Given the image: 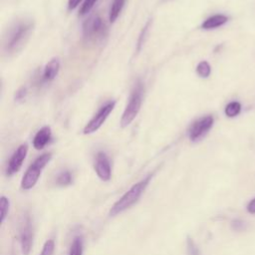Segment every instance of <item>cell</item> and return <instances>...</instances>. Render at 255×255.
Instances as JSON below:
<instances>
[{"instance_id":"obj_22","label":"cell","mask_w":255,"mask_h":255,"mask_svg":"<svg viewBox=\"0 0 255 255\" xmlns=\"http://www.w3.org/2000/svg\"><path fill=\"white\" fill-rule=\"evenodd\" d=\"M96 2H97V0H85L84 4L81 6V8L79 10V15L84 16V15L88 14L91 11V9L94 7Z\"/></svg>"},{"instance_id":"obj_9","label":"cell","mask_w":255,"mask_h":255,"mask_svg":"<svg viewBox=\"0 0 255 255\" xmlns=\"http://www.w3.org/2000/svg\"><path fill=\"white\" fill-rule=\"evenodd\" d=\"M95 170L97 175L104 181H108L112 176V168L108 155L104 151H99L96 155Z\"/></svg>"},{"instance_id":"obj_24","label":"cell","mask_w":255,"mask_h":255,"mask_svg":"<svg viewBox=\"0 0 255 255\" xmlns=\"http://www.w3.org/2000/svg\"><path fill=\"white\" fill-rule=\"evenodd\" d=\"M149 24H150V22L146 23V25L143 27V29H142V31H141V33L139 35V38H138V41H137V51L140 50V48H141V46H142V44L144 42V38H145V35H146L147 31H148Z\"/></svg>"},{"instance_id":"obj_4","label":"cell","mask_w":255,"mask_h":255,"mask_svg":"<svg viewBox=\"0 0 255 255\" xmlns=\"http://www.w3.org/2000/svg\"><path fill=\"white\" fill-rule=\"evenodd\" d=\"M51 157H52V154L50 152H46L34 160V162L28 167V169L26 170L22 178V181H21L22 189L28 190L35 186V184L37 183L41 175L43 168L50 161Z\"/></svg>"},{"instance_id":"obj_17","label":"cell","mask_w":255,"mask_h":255,"mask_svg":"<svg viewBox=\"0 0 255 255\" xmlns=\"http://www.w3.org/2000/svg\"><path fill=\"white\" fill-rule=\"evenodd\" d=\"M73 181V177H72V173L69 170H65L62 171L61 173L58 174L57 178H56V183L59 186H67L70 185Z\"/></svg>"},{"instance_id":"obj_16","label":"cell","mask_w":255,"mask_h":255,"mask_svg":"<svg viewBox=\"0 0 255 255\" xmlns=\"http://www.w3.org/2000/svg\"><path fill=\"white\" fill-rule=\"evenodd\" d=\"M241 111V105L238 102H230L229 104L226 105L224 113L228 118H234L237 115H239Z\"/></svg>"},{"instance_id":"obj_20","label":"cell","mask_w":255,"mask_h":255,"mask_svg":"<svg viewBox=\"0 0 255 255\" xmlns=\"http://www.w3.org/2000/svg\"><path fill=\"white\" fill-rule=\"evenodd\" d=\"M186 250H187V255H200V251L197 245L190 237H187V240H186Z\"/></svg>"},{"instance_id":"obj_19","label":"cell","mask_w":255,"mask_h":255,"mask_svg":"<svg viewBox=\"0 0 255 255\" xmlns=\"http://www.w3.org/2000/svg\"><path fill=\"white\" fill-rule=\"evenodd\" d=\"M9 199L5 196H1L0 198V210H1V219H0V222L3 223L7 214H8V211H9Z\"/></svg>"},{"instance_id":"obj_3","label":"cell","mask_w":255,"mask_h":255,"mask_svg":"<svg viewBox=\"0 0 255 255\" xmlns=\"http://www.w3.org/2000/svg\"><path fill=\"white\" fill-rule=\"evenodd\" d=\"M143 92H144V86L141 81H137L132 90L130 91L128 102L125 108V111L123 113L122 119H121V126L123 128L128 127L130 125V123L135 119L137 116L143 99Z\"/></svg>"},{"instance_id":"obj_18","label":"cell","mask_w":255,"mask_h":255,"mask_svg":"<svg viewBox=\"0 0 255 255\" xmlns=\"http://www.w3.org/2000/svg\"><path fill=\"white\" fill-rule=\"evenodd\" d=\"M196 73L201 78L209 77V75L211 73V67H210L209 63L206 61H201L196 67Z\"/></svg>"},{"instance_id":"obj_21","label":"cell","mask_w":255,"mask_h":255,"mask_svg":"<svg viewBox=\"0 0 255 255\" xmlns=\"http://www.w3.org/2000/svg\"><path fill=\"white\" fill-rule=\"evenodd\" d=\"M55 249V242L53 239H49L45 242L40 255H53Z\"/></svg>"},{"instance_id":"obj_10","label":"cell","mask_w":255,"mask_h":255,"mask_svg":"<svg viewBox=\"0 0 255 255\" xmlns=\"http://www.w3.org/2000/svg\"><path fill=\"white\" fill-rule=\"evenodd\" d=\"M27 152H28V145L26 143L21 144L14 151V153L10 157L8 165H7V170H6L7 175H12L20 169L24 159L26 158Z\"/></svg>"},{"instance_id":"obj_7","label":"cell","mask_w":255,"mask_h":255,"mask_svg":"<svg viewBox=\"0 0 255 255\" xmlns=\"http://www.w3.org/2000/svg\"><path fill=\"white\" fill-rule=\"evenodd\" d=\"M105 23L98 15L91 16L83 24V35L87 40H96L105 31Z\"/></svg>"},{"instance_id":"obj_1","label":"cell","mask_w":255,"mask_h":255,"mask_svg":"<svg viewBox=\"0 0 255 255\" xmlns=\"http://www.w3.org/2000/svg\"><path fill=\"white\" fill-rule=\"evenodd\" d=\"M34 29V21L23 18L14 22L7 30L3 41V51L8 56L19 52L29 40Z\"/></svg>"},{"instance_id":"obj_12","label":"cell","mask_w":255,"mask_h":255,"mask_svg":"<svg viewBox=\"0 0 255 255\" xmlns=\"http://www.w3.org/2000/svg\"><path fill=\"white\" fill-rule=\"evenodd\" d=\"M59 70H60V61H59V59L58 58L51 59L46 64V66L44 67L42 79L46 82L53 81L56 78V76L58 75Z\"/></svg>"},{"instance_id":"obj_23","label":"cell","mask_w":255,"mask_h":255,"mask_svg":"<svg viewBox=\"0 0 255 255\" xmlns=\"http://www.w3.org/2000/svg\"><path fill=\"white\" fill-rule=\"evenodd\" d=\"M27 94H28L27 88L26 87H21L20 89H18L16 91L14 99H15L16 102H23L25 100V98L27 97Z\"/></svg>"},{"instance_id":"obj_5","label":"cell","mask_w":255,"mask_h":255,"mask_svg":"<svg viewBox=\"0 0 255 255\" xmlns=\"http://www.w3.org/2000/svg\"><path fill=\"white\" fill-rule=\"evenodd\" d=\"M213 117L208 115L194 121L188 128V137L191 141H198L203 138L213 126Z\"/></svg>"},{"instance_id":"obj_13","label":"cell","mask_w":255,"mask_h":255,"mask_svg":"<svg viewBox=\"0 0 255 255\" xmlns=\"http://www.w3.org/2000/svg\"><path fill=\"white\" fill-rule=\"evenodd\" d=\"M227 21H228L227 16L222 15V14H216V15H213V16L207 18L206 20H204V22L201 24V28L204 30L215 29V28H218V27L224 25Z\"/></svg>"},{"instance_id":"obj_14","label":"cell","mask_w":255,"mask_h":255,"mask_svg":"<svg viewBox=\"0 0 255 255\" xmlns=\"http://www.w3.org/2000/svg\"><path fill=\"white\" fill-rule=\"evenodd\" d=\"M126 0H114L112 3V6L110 8V13H109V19L110 22H115L117 18L119 17L124 5H125Z\"/></svg>"},{"instance_id":"obj_25","label":"cell","mask_w":255,"mask_h":255,"mask_svg":"<svg viewBox=\"0 0 255 255\" xmlns=\"http://www.w3.org/2000/svg\"><path fill=\"white\" fill-rule=\"evenodd\" d=\"M231 227L235 231H242L246 227V223L240 219H235L231 222Z\"/></svg>"},{"instance_id":"obj_27","label":"cell","mask_w":255,"mask_h":255,"mask_svg":"<svg viewBox=\"0 0 255 255\" xmlns=\"http://www.w3.org/2000/svg\"><path fill=\"white\" fill-rule=\"evenodd\" d=\"M247 211L251 214H255V197L248 203Z\"/></svg>"},{"instance_id":"obj_6","label":"cell","mask_w":255,"mask_h":255,"mask_svg":"<svg viewBox=\"0 0 255 255\" xmlns=\"http://www.w3.org/2000/svg\"><path fill=\"white\" fill-rule=\"evenodd\" d=\"M116 106V102H109L106 105H104L99 111L98 113L92 118V120L86 125V127L84 128L83 132L85 134H91L95 131H97L106 122V120L108 119V117L110 116V114L112 113V111L114 110Z\"/></svg>"},{"instance_id":"obj_8","label":"cell","mask_w":255,"mask_h":255,"mask_svg":"<svg viewBox=\"0 0 255 255\" xmlns=\"http://www.w3.org/2000/svg\"><path fill=\"white\" fill-rule=\"evenodd\" d=\"M19 238L23 255H28L33 243V225L31 218L28 214H26L22 219L20 225Z\"/></svg>"},{"instance_id":"obj_15","label":"cell","mask_w":255,"mask_h":255,"mask_svg":"<svg viewBox=\"0 0 255 255\" xmlns=\"http://www.w3.org/2000/svg\"><path fill=\"white\" fill-rule=\"evenodd\" d=\"M69 255H83V238L81 236H76L73 239Z\"/></svg>"},{"instance_id":"obj_2","label":"cell","mask_w":255,"mask_h":255,"mask_svg":"<svg viewBox=\"0 0 255 255\" xmlns=\"http://www.w3.org/2000/svg\"><path fill=\"white\" fill-rule=\"evenodd\" d=\"M152 178V173L148 174L146 177H144L139 182L133 184L111 208L109 215L110 216H116L125 210L128 209L130 206H132L141 196L143 191L145 190L146 186L148 185L150 179Z\"/></svg>"},{"instance_id":"obj_11","label":"cell","mask_w":255,"mask_h":255,"mask_svg":"<svg viewBox=\"0 0 255 255\" xmlns=\"http://www.w3.org/2000/svg\"><path fill=\"white\" fill-rule=\"evenodd\" d=\"M51 138H52L51 128L48 126H45L42 128H40L35 134L33 138V146L38 150L43 149L50 142Z\"/></svg>"},{"instance_id":"obj_26","label":"cell","mask_w":255,"mask_h":255,"mask_svg":"<svg viewBox=\"0 0 255 255\" xmlns=\"http://www.w3.org/2000/svg\"><path fill=\"white\" fill-rule=\"evenodd\" d=\"M83 0H69L68 1V9L69 10H74L75 8H77L79 6V4L82 2Z\"/></svg>"}]
</instances>
